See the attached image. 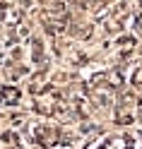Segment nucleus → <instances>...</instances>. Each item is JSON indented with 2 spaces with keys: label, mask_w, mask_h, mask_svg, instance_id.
<instances>
[{
  "label": "nucleus",
  "mask_w": 142,
  "mask_h": 149,
  "mask_svg": "<svg viewBox=\"0 0 142 149\" xmlns=\"http://www.w3.org/2000/svg\"><path fill=\"white\" fill-rule=\"evenodd\" d=\"M20 99V91L17 89H3V101L7 104V101H17Z\"/></svg>",
  "instance_id": "nucleus-1"
}]
</instances>
